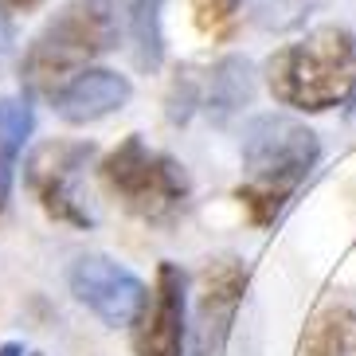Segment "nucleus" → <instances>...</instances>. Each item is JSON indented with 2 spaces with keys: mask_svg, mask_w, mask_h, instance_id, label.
Returning <instances> with one entry per match:
<instances>
[{
  "mask_svg": "<svg viewBox=\"0 0 356 356\" xmlns=\"http://www.w3.org/2000/svg\"><path fill=\"white\" fill-rule=\"evenodd\" d=\"M321 161V141L305 122L290 114H262L243 134V168L247 184L235 196L254 223H274L290 192Z\"/></svg>",
  "mask_w": 356,
  "mask_h": 356,
  "instance_id": "obj_1",
  "label": "nucleus"
},
{
  "mask_svg": "<svg viewBox=\"0 0 356 356\" xmlns=\"http://www.w3.org/2000/svg\"><path fill=\"white\" fill-rule=\"evenodd\" d=\"M270 90L293 110H333L356 90V35L341 24H325L305 40L286 43L266 63Z\"/></svg>",
  "mask_w": 356,
  "mask_h": 356,
  "instance_id": "obj_2",
  "label": "nucleus"
},
{
  "mask_svg": "<svg viewBox=\"0 0 356 356\" xmlns=\"http://www.w3.org/2000/svg\"><path fill=\"white\" fill-rule=\"evenodd\" d=\"M118 43V16L110 0H71L32 40L20 63V86L28 95H55L74 71L106 55Z\"/></svg>",
  "mask_w": 356,
  "mask_h": 356,
  "instance_id": "obj_3",
  "label": "nucleus"
},
{
  "mask_svg": "<svg viewBox=\"0 0 356 356\" xmlns=\"http://www.w3.org/2000/svg\"><path fill=\"white\" fill-rule=\"evenodd\" d=\"M102 180L137 220L172 223L188 204V172L184 165L157 149H149L137 134L102 161Z\"/></svg>",
  "mask_w": 356,
  "mask_h": 356,
  "instance_id": "obj_4",
  "label": "nucleus"
},
{
  "mask_svg": "<svg viewBox=\"0 0 356 356\" xmlns=\"http://www.w3.org/2000/svg\"><path fill=\"white\" fill-rule=\"evenodd\" d=\"M95 157V149L83 141H47L28 157V188L40 200V208L59 223L71 227H90L95 216L86 208L83 192H79V177H83L86 161Z\"/></svg>",
  "mask_w": 356,
  "mask_h": 356,
  "instance_id": "obj_5",
  "label": "nucleus"
},
{
  "mask_svg": "<svg viewBox=\"0 0 356 356\" xmlns=\"http://www.w3.org/2000/svg\"><path fill=\"white\" fill-rule=\"evenodd\" d=\"M71 293L90 309L102 325L118 329V325H134L141 305H145L149 290L134 270H126L122 262L106 259V254H83L71 266Z\"/></svg>",
  "mask_w": 356,
  "mask_h": 356,
  "instance_id": "obj_6",
  "label": "nucleus"
},
{
  "mask_svg": "<svg viewBox=\"0 0 356 356\" xmlns=\"http://www.w3.org/2000/svg\"><path fill=\"white\" fill-rule=\"evenodd\" d=\"M188 282L184 270L172 262L157 266L153 293L145 298L134 321V353L137 356H184V333H188Z\"/></svg>",
  "mask_w": 356,
  "mask_h": 356,
  "instance_id": "obj_7",
  "label": "nucleus"
},
{
  "mask_svg": "<svg viewBox=\"0 0 356 356\" xmlns=\"http://www.w3.org/2000/svg\"><path fill=\"white\" fill-rule=\"evenodd\" d=\"M247 266L239 259H216L204 266L200 278V309H196V348L200 356H220L227 345L231 321L247 293Z\"/></svg>",
  "mask_w": 356,
  "mask_h": 356,
  "instance_id": "obj_8",
  "label": "nucleus"
},
{
  "mask_svg": "<svg viewBox=\"0 0 356 356\" xmlns=\"http://www.w3.org/2000/svg\"><path fill=\"white\" fill-rule=\"evenodd\" d=\"M134 86H129L126 74L118 71H79L71 83H63L55 90V114L71 122V126H86V122H98V118L114 114L129 102Z\"/></svg>",
  "mask_w": 356,
  "mask_h": 356,
  "instance_id": "obj_9",
  "label": "nucleus"
},
{
  "mask_svg": "<svg viewBox=\"0 0 356 356\" xmlns=\"http://www.w3.org/2000/svg\"><path fill=\"white\" fill-rule=\"evenodd\" d=\"M251 98H254V67L243 55H227V59H220V63L211 67L204 106H208L216 126H227Z\"/></svg>",
  "mask_w": 356,
  "mask_h": 356,
  "instance_id": "obj_10",
  "label": "nucleus"
},
{
  "mask_svg": "<svg viewBox=\"0 0 356 356\" xmlns=\"http://www.w3.org/2000/svg\"><path fill=\"white\" fill-rule=\"evenodd\" d=\"M302 356H356V305H325L305 329Z\"/></svg>",
  "mask_w": 356,
  "mask_h": 356,
  "instance_id": "obj_11",
  "label": "nucleus"
},
{
  "mask_svg": "<svg viewBox=\"0 0 356 356\" xmlns=\"http://www.w3.org/2000/svg\"><path fill=\"white\" fill-rule=\"evenodd\" d=\"M129 35L141 71H157L165 59V35H161V0H134L129 8Z\"/></svg>",
  "mask_w": 356,
  "mask_h": 356,
  "instance_id": "obj_12",
  "label": "nucleus"
},
{
  "mask_svg": "<svg viewBox=\"0 0 356 356\" xmlns=\"http://www.w3.org/2000/svg\"><path fill=\"white\" fill-rule=\"evenodd\" d=\"M28 134H32V106H28V98H0V137L20 153Z\"/></svg>",
  "mask_w": 356,
  "mask_h": 356,
  "instance_id": "obj_13",
  "label": "nucleus"
},
{
  "mask_svg": "<svg viewBox=\"0 0 356 356\" xmlns=\"http://www.w3.org/2000/svg\"><path fill=\"white\" fill-rule=\"evenodd\" d=\"M196 102H200L196 79H192V71H184L177 83H172V95H168V122L184 126V122H188V114L196 110Z\"/></svg>",
  "mask_w": 356,
  "mask_h": 356,
  "instance_id": "obj_14",
  "label": "nucleus"
},
{
  "mask_svg": "<svg viewBox=\"0 0 356 356\" xmlns=\"http://www.w3.org/2000/svg\"><path fill=\"white\" fill-rule=\"evenodd\" d=\"M243 0H196V20L204 32H223L231 20H235V12H239Z\"/></svg>",
  "mask_w": 356,
  "mask_h": 356,
  "instance_id": "obj_15",
  "label": "nucleus"
},
{
  "mask_svg": "<svg viewBox=\"0 0 356 356\" xmlns=\"http://www.w3.org/2000/svg\"><path fill=\"white\" fill-rule=\"evenodd\" d=\"M12 165H16V149L0 137V211L8 208V196H12Z\"/></svg>",
  "mask_w": 356,
  "mask_h": 356,
  "instance_id": "obj_16",
  "label": "nucleus"
},
{
  "mask_svg": "<svg viewBox=\"0 0 356 356\" xmlns=\"http://www.w3.org/2000/svg\"><path fill=\"white\" fill-rule=\"evenodd\" d=\"M12 55V20H8V12L0 8V63Z\"/></svg>",
  "mask_w": 356,
  "mask_h": 356,
  "instance_id": "obj_17",
  "label": "nucleus"
},
{
  "mask_svg": "<svg viewBox=\"0 0 356 356\" xmlns=\"http://www.w3.org/2000/svg\"><path fill=\"white\" fill-rule=\"evenodd\" d=\"M0 4H8V8H24V12H28V8H40L43 0H0Z\"/></svg>",
  "mask_w": 356,
  "mask_h": 356,
  "instance_id": "obj_18",
  "label": "nucleus"
},
{
  "mask_svg": "<svg viewBox=\"0 0 356 356\" xmlns=\"http://www.w3.org/2000/svg\"><path fill=\"white\" fill-rule=\"evenodd\" d=\"M0 356H20V345H4V348H0Z\"/></svg>",
  "mask_w": 356,
  "mask_h": 356,
  "instance_id": "obj_19",
  "label": "nucleus"
},
{
  "mask_svg": "<svg viewBox=\"0 0 356 356\" xmlns=\"http://www.w3.org/2000/svg\"><path fill=\"white\" fill-rule=\"evenodd\" d=\"M348 106H353V110H356V90H353V98H348Z\"/></svg>",
  "mask_w": 356,
  "mask_h": 356,
  "instance_id": "obj_20",
  "label": "nucleus"
}]
</instances>
